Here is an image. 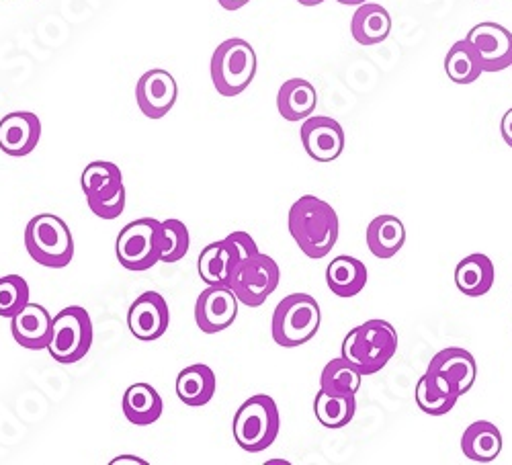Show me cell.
<instances>
[{
  "label": "cell",
  "mask_w": 512,
  "mask_h": 465,
  "mask_svg": "<svg viewBox=\"0 0 512 465\" xmlns=\"http://www.w3.org/2000/svg\"><path fill=\"white\" fill-rule=\"evenodd\" d=\"M287 226L295 244L314 261L328 255L340 234L336 209L316 195H304L291 205Z\"/></svg>",
  "instance_id": "obj_1"
},
{
  "label": "cell",
  "mask_w": 512,
  "mask_h": 465,
  "mask_svg": "<svg viewBox=\"0 0 512 465\" xmlns=\"http://www.w3.org/2000/svg\"><path fill=\"white\" fill-rule=\"evenodd\" d=\"M398 353V332L386 320H367L355 326L343 341V357L363 375H375Z\"/></svg>",
  "instance_id": "obj_2"
},
{
  "label": "cell",
  "mask_w": 512,
  "mask_h": 465,
  "mask_svg": "<svg viewBox=\"0 0 512 465\" xmlns=\"http://www.w3.org/2000/svg\"><path fill=\"white\" fill-rule=\"evenodd\" d=\"M322 322L320 304L308 293H291L283 298L271 320L273 341L283 349H295L310 343Z\"/></svg>",
  "instance_id": "obj_3"
},
{
  "label": "cell",
  "mask_w": 512,
  "mask_h": 465,
  "mask_svg": "<svg viewBox=\"0 0 512 465\" xmlns=\"http://www.w3.org/2000/svg\"><path fill=\"white\" fill-rule=\"evenodd\" d=\"M256 66H259V60L246 39H226L211 56L209 72L213 87L222 97H238L250 87L256 76Z\"/></svg>",
  "instance_id": "obj_4"
},
{
  "label": "cell",
  "mask_w": 512,
  "mask_h": 465,
  "mask_svg": "<svg viewBox=\"0 0 512 465\" xmlns=\"http://www.w3.org/2000/svg\"><path fill=\"white\" fill-rule=\"evenodd\" d=\"M281 416L275 400L267 394L248 398L236 412L232 433L240 449L248 453H261L269 449L279 435Z\"/></svg>",
  "instance_id": "obj_5"
},
{
  "label": "cell",
  "mask_w": 512,
  "mask_h": 465,
  "mask_svg": "<svg viewBox=\"0 0 512 465\" xmlns=\"http://www.w3.org/2000/svg\"><path fill=\"white\" fill-rule=\"evenodd\" d=\"M29 257L48 269H64L74 259V238L68 224L54 214H39L25 228Z\"/></svg>",
  "instance_id": "obj_6"
},
{
  "label": "cell",
  "mask_w": 512,
  "mask_h": 465,
  "mask_svg": "<svg viewBox=\"0 0 512 465\" xmlns=\"http://www.w3.org/2000/svg\"><path fill=\"white\" fill-rule=\"evenodd\" d=\"M164 250V228L154 218L127 224L115 242V255L123 269L142 273L160 263Z\"/></svg>",
  "instance_id": "obj_7"
},
{
  "label": "cell",
  "mask_w": 512,
  "mask_h": 465,
  "mask_svg": "<svg viewBox=\"0 0 512 465\" xmlns=\"http://www.w3.org/2000/svg\"><path fill=\"white\" fill-rule=\"evenodd\" d=\"M254 255H259L254 238L246 232H232L201 250L197 259L199 277L207 285H228L232 275Z\"/></svg>",
  "instance_id": "obj_8"
},
{
  "label": "cell",
  "mask_w": 512,
  "mask_h": 465,
  "mask_svg": "<svg viewBox=\"0 0 512 465\" xmlns=\"http://www.w3.org/2000/svg\"><path fill=\"white\" fill-rule=\"evenodd\" d=\"M93 338L95 330L89 312L80 306H68L54 316L48 351L58 363H78L91 351Z\"/></svg>",
  "instance_id": "obj_9"
},
{
  "label": "cell",
  "mask_w": 512,
  "mask_h": 465,
  "mask_svg": "<svg viewBox=\"0 0 512 465\" xmlns=\"http://www.w3.org/2000/svg\"><path fill=\"white\" fill-rule=\"evenodd\" d=\"M426 377H429L431 382L447 396L461 398L476 384L478 363L469 351L459 347H449L439 351L431 359L429 367H426Z\"/></svg>",
  "instance_id": "obj_10"
},
{
  "label": "cell",
  "mask_w": 512,
  "mask_h": 465,
  "mask_svg": "<svg viewBox=\"0 0 512 465\" xmlns=\"http://www.w3.org/2000/svg\"><path fill=\"white\" fill-rule=\"evenodd\" d=\"M281 279L279 265L269 257L259 252L252 259H248L228 281V287L236 293L240 304L246 308H259L263 306L269 295L277 289Z\"/></svg>",
  "instance_id": "obj_11"
},
{
  "label": "cell",
  "mask_w": 512,
  "mask_h": 465,
  "mask_svg": "<svg viewBox=\"0 0 512 465\" xmlns=\"http://www.w3.org/2000/svg\"><path fill=\"white\" fill-rule=\"evenodd\" d=\"M465 39L478 54L484 72H502L512 66V33L504 25L480 23L469 29Z\"/></svg>",
  "instance_id": "obj_12"
},
{
  "label": "cell",
  "mask_w": 512,
  "mask_h": 465,
  "mask_svg": "<svg viewBox=\"0 0 512 465\" xmlns=\"http://www.w3.org/2000/svg\"><path fill=\"white\" fill-rule=\"evenodd\" d=\"M238 298L228 285H209L195 302V322L201 332L218 334L230 328L238 316Z\"/></svg>",
  "instance_id": "obj_13"
},
{
  "label": "cell",
  "mask_w": 512,
  "mask_h": 465,
  "mask_svg": "<svg viewBox=\"0 0 512 465\" xmlns=\"http://www.w3.org/2000/svg\"><path fill=\"white\" fill-rule=\"evenodd\" d=\"M179 97V87L175 76L162 70L152 68L144 72L136 84V103L148 119H162L175 107Z\"/></svg>",
  "instance_id": "obj_14"
},
{
  "label": "cell",
  "mask_w": 512,
  "mask_h": 465,
  "mask_svg": "<svg viewBox=\"0 0 512 465\" xmlns=\"http://www.w3.org/2000/svg\"><path fill=\"white\" fill-rule=\"evenodd\" d=\"M300 138L304 150L316 162H332L345 150V130L336 119L326 115H312L304 119Z\"/></svg>",
  "instance_id": "obj_15"
},
{
  "label": "cell",
  "mask_w": 512,
  "mask_h": 465,
  "mask_svg": "<svg viewBox=\"0 0 512 465\" xmlns=\"http://www.w3.org/2000/svg\"><path fill=\"white\" fill-rule=\"evenodd\" d=\"M170 310L166 300L156 291H144L127 312V328L142 343L158 341L168 330Z\"/></svg>",
  "instance_id": "obj_16"
},
{
  "label": "cell",
  "mask_w": 512,
  "mask_h": 465,
  "mask_svg": "<svg viewBox=\"0 0 512 465\" xmlns=\"http://www.w3.org/2000/svg\"><path fill=\"white\" fill-rule=\"evenodd\" d=\"M41 140V121L31 111H13L0 119V150L13 158L31 154Z\"/></svg>",
  "instance_id": "obj_17"
},
{
  "label": "cell",
  "mask_w": 512,
  "mask_h": 465,
  "mask_svg": "<svg viewBox=\"0 0 512 465\" xmlns=\"http://www.w3.org/2000/svg\"><path fill=\"white\" fill-rule=\"evenodd\" d=\"M54 330V318L39 304H27L17 316L11 318V332L15 343L29 351L48 349Z\"/></svg>",
  "instance_id": "obj_18"
},
{
  "label": "cell",
  "mask_w": 512,
  "mask_h": 465,
  "mask_svg": "<svg viewBox=\"0 0 512 465\" xmlns=\"http://www.w3.org/2000/svg\"><path fill=\"white\" fill-rule=\"evenodd\" d=\"M365 240H367V248L371 250V255L375 259L388 261V259L396 257L398 252L404 248L406 228L400 218L383 214V216H377L371 220V224L367 226V232H365Z\"/></svg>",
  "instance_id": "obj_19"
},
{
  "label": "cell",
  "mask_w": 512,
  "mask_h": 465,
  "mask_svg": "<svg viewBox=\"0 0 512 465\" xmlns=\"http://www.w3.org/2000/svg\"><path fill=\"white\" fill-rule=\"evenodd\" d=\"M318 105V93L314 84L304 78H289L281 84L277 93V109L285 121H304L312 117Z\"/></svg>",
  "instance_id": "obj_20"
},
{
  "label": "cell",
  "mask_w": 512,
  "mask_h": 465,
  "mask_svg": "<svg viewBox=\"0 0 512 465\" xmlns=\"http://www.w3.org/2000/svg\"><path fill=\"white\" fill-rule=\"evenodd\" d=\"M351 33L359 46H377L392 33V17L386 7L377 3H363L351 19Z\"/></svg>",
  "instance_id": "obj_21"
},
{
  "label": "cell",
  "mask_w": 512,
  "mask_h": 465,
  "mask_svg": "<svg viewBox=\"0 0 512 465\" xmlns=\"http://www.w3.org/2000/svg\"><path fill=\"white\" fill-rule=\"evenodd\" d=\"M494 279V263L482 252L465 257L455 267V285L467 298H482L494 287Z\"/></svg>",
  "instance_id": "obj_22"
},
{
  "label": "cell",
  "mask_w": 512,
  "mask_h": 465,
  "mask_svg": "<svg viewBox=\"0 0 512 465\" xmlns=\"http://www.w3.org/2000/svg\"><path fill=\"white\" fill-rule=\"evenodd\" d=\"M218 379L211 367L203 363H195L185 367L177 377V396L185 406L201 408L211 402L216 394Z\"/></svg>",
  "instance_id": "obj_23"
},
{
  "label": "cell",
  "mask_w": 512,
  "mask_h": 465,
  "mask_svg": "<svg viewBox=\"0 0 512 465\" xmlns=\"http://www.w3.org/2000/svg\"><path fill=\"white\" fill-rule=\"evenodd\" d=\"M502 433L488 420H476L461 437V451L469 461L492 463L502 453Z\"/></svg>",
  "instance_id": "obj_24"
},
{
  "label": "cell",
  "mask_w": 512,
  "mask_h": 465,
  "mask_svg": "<svg viewBox=\"0 0 512 465\" xmlns=\"http://www.w3.org/2000/svg\"><path fill=\"white\" fill-rule=\"evenodd\" d=\"M326 285L338 298H355L367 285V267L355 257L340 255L326 267Z\"/></svg>",
  "instance_id": "obj_25"
},
{
  "label": "cell",
  "mask_w": 512,
  "mask_h": 465,
  "mask_svg": "<svg viewBox=\"0 0 512 465\" xmlns=\"http://www.w3.org/2000/svg\"><path fill=\"white\" fill-rule=\"evenodd\" d=\"M121 408L125 418L136 427H148L162 416V398L150 384H134L125 390Z\"/></svg>",
  "instance_id": "obj_26"
},
{
  "label": "cell",
  "mask_w": 512,
  "mask_h": 465,
  "mask_svg": "<svg viewBox=\"0 0 512 465\" xmlns=\"http://www.w3.org/2000/svg\"><path fill=\"white\" fill-rule=\"evenodd\" d=\"M80 187L84 195H87V201L109 199L125 191L119 166L107 160H95L87 164L80 175Z\"/></svg>",
  "instance_id": "obj_27"
},
{
  "label": "cell",
  "mask_w": 512,
  "mask_h": 465,
  "mask_svg": "<svg viewBox=\"0 0 512 465\" xmlns=\"http://www.w3.org/2000/svg\"><path fill=\"white\" fill-rule=\"evenodd\" d=\"M357 400L355 396L330 394L320 388L314 400V414L318 422L326 429H343L355 418Z\"/></svg>",
  "instance_id": "obj_28"
},
{
  "label": "cell",
  "mask_w": 512,
  "mask_h": 465,
  "mask_svg": "<svg viewBox=\"0 0 512 465\" xmlns=\"http://www.w3.org/2000/svg\"><path fill=\"white\" fill-rule=\"evenodd\" d=\"M361 382L363 373L345 357H338L326 363L320 375V388L340 396H357V392L361 390Z\"/></svg>",
  "instance_id": "obj_29"
},
{
  "label": "cell",
  "mask_w": 512,
  "mask_h": 465,
  "mask_svg": "<svg viewBox=\"0 0 512 465\" xmlns=\"http://www.w3.org/2000/svg\"><path fill=\"white\" fill-rule=\"evenodd\" d=\"M445 72L449 80L455 84H472L484 74L478 54L474 52L472 46H469V41L465 37L455 41L451 50L447 52Z\"/></svg>",
  "instance_id": "obj_30"
},
{
  "label": "cell",
  "mask_w": 512,
  "mask_h": 465,
  "mask_svg": "<svg viewBox=\"0 0 512 465\" xmlns=\"http://www.w3.org/2000/svg\"><path fill=\"white\" fill-rule=\"evenodd\" d=\"M414 398H416V406L424 412V414H431V416H443L447 412H451L457 404L459 398H453V396H447L445 392H441L429 377H426V373L418 379L416 384V392H414Z\"/></svg>",
  "instance_id": "obj_31"
},
{
  "label": "cell",
  "mask_w": 512,
  "mask_h": 465,
  "mask_svg": "<svg viewBox=\"0 0 512 465\" xmlns=\"http://www.w3.org/2000/svg\"><path fill=\"white\" fill-rule=\"evenodd\" d=\"M29 304V285L21 275L0 277V316L13 318Z\"/></svg>",
  "instance_id": "obj_32"
},
{
  "label": "cell",
  "mask_w": 512,
  "mask_h": 465,
  "mask_svg": "<svg viewBox=\"0 0 512 465\" xmlns=\"http://www.w3.org/2000/svg\"><path fill=\"white\" fill-rule=\"evenodd\" d=\"M162 228H164V250H162L160 263H177L189 252V244H191L189 228L175 218L164 220Z\"/></svg>",
  "instance_id": "obj_33"
},
{
  "label": "cell",
  "mask_w": 512,
  "mask_h": 465,
  "mask_svg": "<svg viewBox=\"0 0 512 465\" xmlns=\"http://www.w3.org/2000/svg\"><path fill=\"white\" fill-rule=\"evenodd\" d=\"M125 201H127V195H125V191H121L119 195L109 197V199L87 201V205H89V209L93 211L97 218H101V220H117L123 214Z\"/></svg>",
  "instance_id": "obj_34"
},
{
  "label": "cell",
  "mask_w": 512,
  "mask_h": 465,
  "mask_svg": "<svg viewBox=\"0 0 512 465\" xmlns=\"http://www.w3.org/2000/svg\"><path fill=\"white\" fill-rule=\"evenodd\" d=\"M500 134H502L504 144L512 148V107L502 115V121H500Z\"/></svg>",
  "instance_id": "obj_35"
},
{
  "label": "cell",
  "mask_w": 512,
  "mask_h": 465,
  "mask_svg": "<svg viewBox=\"0 0 512 465\" xmlns=\"http://www.w3.org/2000/svg\"><path fill=\"white\" fill-rule=\"evenodd\" d=\"M218 3L224 11H240L250 3V0H218Z\"/></svg>",
  "instance_id": "obj_36"
},
{
  "label": "cell",
  "mask_w": 512,
  "mask_h": 465,
  "mask_svg": "<svg viewBox=\"0 0 512 465\" xmlns=\"http://www.w3.org/2000/svg\"><path fill=\"white\" fill-rule=\"evenodd\" d=\"M125 461H127V463H142V465H146V461H142V459H134V457H127V459H125V457H119V459H113V461H111V465L125 463Z\"/></svg>",
  "instance_id": "obj_37"
},
{
  "label": "cell",
  "mask_w": 512,
  "mask_h": 465,
  "mask_svg": "<svg viewBox=\"0 0 512 465\" xmlns=\"http://www.w3.org/2000/svg\"><path fill=\"white\" fill-rule=\"evenodd\" d=\"M297 3L304 5V7H318V5L326 3V0H297Z\"/></svg>",
  "instance_id": "obj_38"
},
{
  "label": "cell",
  "mask_w": 512,
  "mask_h": 465,
  "mask_svg": "<svg viewBox=\"0 0 512 465\" xmlns=\"http://www.w3.org/2000/svg\"><path fill=\"white\" fill-rule=\"evenodd\" d=\"M336 3H340V5H363V3H369V0H336Z\"/></svg>",
  "instance_id": "obj_39"
}]
</instances>
